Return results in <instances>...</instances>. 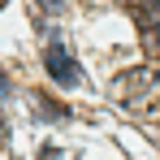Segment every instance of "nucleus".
<instances>
[{
	"mask_svg": "<svg viewBox=\"0 0 160 160\" xmlns=\"http://www.w3.org/2000/svg\"><path fill=\"white\" fill-rule=\"evenodd\" d=\"M35 108H39L43 117H65V108H61V104H48L43 95H35Z\"/></svg>",
	"mask_w": 160,
	"mask_h": 160,
	"instance_id": "20e7f679",
	"label": "nucleus"
},
{
	"mask_svg": "<svg viewBox=\"0 0 160 160\" xmlns=\"http://www.w3.org/2000/svg\"><path fill=\"white\" fill-rule=\"evenodd\" d=\"M43 69H48L61 87H78V82H82L78 65H74V56L65 52V43H61V39H48V48H43Z\"/></svg>",
	"mask_w": 160,
	"mask_h": 160,
	"instance_id": "f257e3e1",
	"label": "nucleus"
},
{
	"mask_svg": "<svg viewBox=\"0 0 160 160\" xmlns=\"http://www.w3.org/2000/svg\"><path fill=\"white\" fill-rule=\"evenodd\" d=\"M152 18H156V13H152ZM143 48L152 56H160V18L156 22H143Z\"/></svg>",
	"mask_w": 160,
	"mask_h": 160,
	"instance_id": "7ed1b4c3",
	"label": "nucleus"
},
{
	"mask_svg": "<svg viewBox=\"0 0 160 160\" xmlns=\"http://www.w3.org/2000/svg\"><path fill=\"white\" fill-rule=\"evenodd\" d=\"M4 91H9V78H4V74H0V95H4Z\"/></svg>",
	"mask_w": 160,
	"mask_h": 160,
	"instance_id": "0eeeda50",
	"label": "nucleus"
},
{
	"mask_svg": "<svg viewBox=\"0 0 160 160\" xmlns=\"http://www.w3.org/2000/svg\"><path fill=\"white\" fill-rule=\"evenodd\" d=\"M4 4H9V0H0V9H4Z\"/></svg>",
	"mask_w": 160,
	"mask_h": 160,
	"instance_id": "1a4fd4ad",
	"label": "nucleus"
},
{
	"mask_svg": "<svg viewBox=\"0 0 160 160\" xmlns=\"http://www.w3.org/2000/svg\"><path fill=\"white\" fill-rule=\"evenodd\" d=\"M152 13H156V18H160V0H152Z\"/></svg>",
	"mask_w": 160,
	"mask_h": 160,
	"instance_id": "6e6552de",
	"label": "nucleus"
},
{
	"mask_svg": "<svg viewBox=\"0 0 160 160\" xmlns=\"http://www.w3.org/2000/svg\"><path fill=\"white\" fill-rule=\"evenodd\" d=\"M156 82H160V69L152 65V69H134V74H126L112 91L121 95V104H138V87H156Z\"/></svg>",
	"mask_w": 160,
	"mask_h": 160,
	"instance_id": "f03ea898",
	"label": "nucleus"
},
{
	"mask_svg": "<svg viewBox=\"0 0 160 160\" xmlns=\"http://www.w3.org/2000/svg\"><path fill=\"white\" fill-rule=\"evenodd\" d=\"M35 4H39V9H48V13H65V4H69V0H35Z\"/></svg>",
	"mask_w": 160,
	"mask_h": 160,
	"instance_id": "39448f33",
	"label": "nucleus"
},
{
	"mask_svg": "<svg viewBox=\"0 0 160 160\" xmlns=\"http://www.w3.org/2000/svg\"><path fill=\"white\" fill-rule=\"evenodd\" d=\"M39 160H61V152L56 147H39Z\"/></svg>",
	"mask_w": 160,
	"mask_h": 160,
	"instance_id": "423d86ee",
	"label": "nucleus"
}]
</instances>
